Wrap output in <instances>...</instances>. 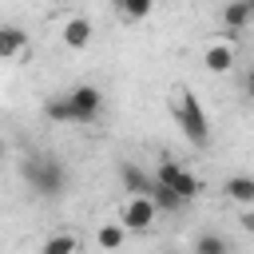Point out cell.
I'll return each mask as SVG.
<instances>
[{
	"mask_svg": "<svg viewBox=\"0 0 254 254\" xmlns=\"http://www.w3.org/2000/svg\"><path fill=\"white\" fill-rule=\"evenodd\" d=\"M246 4H250V8H254V0H246Z\"/></svg>",
	"mask_w": 254,
	"mask_h": 254,
	"instance_id": "44dd1931",
	"label": "cell"
},
{
	"mask_svg": "<svg viewBox=\"0 0 254 254\" xmlns=\"http://www.w3.org/2000/svg\"><path fill=\"white\" fill-rule=\"evenodd\" d=\"M155 183H163V187L179 190V194H183V202H190V198H198V194H202V179H198V175H190L187 167H179L175 159H163V163H159Z\"/></svg>",
	"mask_w": 254,
	"mask_h": 254,
	"instance_id": "3957f363",
	"label": "cell"
},
{
	"mask_svg": "<svg viewBox=\"0 0 254 254\" xmlns=\"http://www.w3.org/2000/svg\"><path fill=\"white\" fill-rule=\"evenodd\" d=\"M202 64H206V71L222 75V71H230V67H234V48H230V44H222V40H214V44L202 52Z\"/></svg>",
	"mask_w": 254,
	"mask_h": 254,
	"instance_id": "30bf717a",
	"label": "cell"
},
{
	"mask_svg": "<svg viewBox=\"0 0 254 254\" xmlns=\"http://www.w3.org/2000/svg\"><path fill=\"white\" fill-rule=\"evenodd\" d=\"M151 202L159 206V214H175V210H183V194H179V190H171V187H163V183H155Z\"/></svg>",
	"mask_w": 254,
	"mask_h": 254,
	"instance_id": "9a60e30c",
	"label": "cell"
},
{
	"mask_svg": "<svg viewBox=\"0 0 254 254\" xmlns=\"http://www.w3.org/2000/svg\"><path fill=\"white\" fill-rule=\"evenodd\" d=\"M190 254H234V250H230V238H222V234L206 230V234H198V238H194V250H190Z\"/></svg>",
	"mask_w": 254,
	"mask_h": 254,
	"instance_id": "2e32d148",
	"label": "cell"
},
{
	"mask_svg": "<svg viewBox=\"0 0 254 254\" xmlns=\"http://www.w3.org/2000/svg\"><path fill=\"white\" fill-rule=\"evenodd\" d=\"M254 20V8L246 4V0H230L226 8H222V28H226V36H234V32H242L246 24Z\"/></svg>",
	"mask_w": 254,
	"mask_h": 254,
	"instance_id": "9c48e42d",
	"label": "cell"
},
{
	"mask_svg": "<svg viewBox=\"0 0 254 254\" xmlns=\"http://www.w3.org/2000/svg\"><path fill=\"white\" fill-rule=\"evenodd\" d=\"M175 119H179L183 135L190 139V147H206L210 143V119H206V111H202L194 91H187V87L175 91Z\"/></svg>",
	"mask_w": 254,
	"mask_h": 254,
	"instance_id": "7a4b0ae2",
	"label": "cell"
},
{
	"mask_svg": "<svg viewBox=\"0 0 254 254\" xmlns=\"http://www.w3.org/2000/svg\"><path fill=\"white\" fill-rule=\"evenodd\" d=\"M28 48V32L20 24H0V60H16Z\"/></svg>",
	"mask_w": 254,
	"mask_h": 254,
	"instance_id": "ba28073f",
	"label": "cell"
},
{
	"mask_svg": "<svg viewBox=\"0 0 254 254\" xmlns=\"http://www.w3.org/2000/svg\"><path fill=\"white\" fill-rule=\"evenodd\" d=\"M222 194L230 202H238V206H254V179L250 175H230L222 183Z\"/></svg>",
	"mask_w": 254,
	"mask_h": 254,
	"instance_id": "8fae6325",
	"label": "cell"
},
{
	"mask_svg": "<svg viewBox=\"0 0 254 254\" xmlns=\"http://www.w3.org/2000/svg\"><path fill=\"white\" fill-rule=\"evenodd\" d=\"M155 218H159V206L151 202V198H143V194H127L123 198V206H119V222H123V230H151L155 226Z\"/></svg>",
	"mask_w": 254,
	"mask_h": 254,
	"instance_id": "277c9868",
	"label": "cell"
},
{
	"mask_svg": "<svg viewBox=\"0 0 254 254\" xmlns=\"http://www.w3.org/2000/svg\"><path fill=\"white\" fill-rule=\"evenodd\" d=\"M246 91H250V95H254V71H250V79H246Z\"/></svg>",
	"mask_w": 254,
	"mask_h": 254,
	"instance_id": "d6986e66",
	"label": "cell"
},
{
	"mask_svg": "<svg viewBox=\"0 0 254 254\" xmlns=\"http://www.w3.org/2000/svg\"><path fill=\"white\" fill-rule=\"evenodd\" d=\"M67 95H71V107H75L79 127H87V123H95V119H99V111H103V91H99V87L79 83V87H71Z\"/></svg>",
	"mask_w": 254,
	"mask_h": 254,
	"instance_id": "5b68a950",
	"label": "cell"
},
{
	"mask_svg": "<svg viewBox=\"0 0 254 254\" xmlns=\"http://www.w3.org/2000/svg\"><path fill=\"white\" fill-rule=\"evenodd\" d=\"M75 250H79L75 234H52V238L40 246V254H75Z\"/></svg>",
	"mask_w": 254,
	"mask_h": 254,
	"instance_id": "e0dca14e",
	"label": "cell"
},
{
	"mask_svg": "<svg viewBox=\"0 0 254 254\" xmlns=\"http://www.w3.org/2000/svg\"><path fill=\"white\" fill-rule=\"evenodd\" d=\"M238 226H242L246 234H254V206H246V210L238 214Z\"/></svg>",
	"mask_w": 254,
	"mask_h": 254,
	"instance_id": "ac0fdd59",
	"label": "cell"
},
{
	"mask_svg": "<svg viewBox=\"0 0 254 254\" xmlns=\"http://www.w3.org/2000/svg\"><path fill=\"white\" fill-rule=\"evenodd\" d=\"M64 48H71V52H83L87 44H91V36H95V28H91V20L87 16H71V20H64Z\"/></svg>",
	"mask_w": 254,
	"mask_h": 254,
	"instance_id": "52a82bcc",
	"label": "cell"
},
{
	"mask_svg": "<svg viewBox=\"0 0 254 254\" xmlns=\"http://www.w3.org/2000/svg\"><path fill=\"white\" fill-rule=\"evenodd\" d=\"M111 8H115V16H119L123 24H139V20L151 16L155 0H111Z\"/></svg>",
	"mask_w": 254,
	"mask_h": 254,
	"instance_id": "4fadbf2b",
	"label": "cell"
},
{
	"mask_svg": "<svg viewBox=\"0 0 254 254\" xmlns=\"http://www.w3.org/2000/svg\"><path fill=\"white\" fill-rule=\"evenodd\" d=\"M0 159H4V139H0Z\"/></svg>",
	"mask_w": 254,
	"mask_h": 254,
	"instance_id": "ffe728a7",
	"label": "cell"
},
{
	"mask_svg": "<svg viewBox=\"0 0 254 254\" xmlns=\"http://www.w3.org/2000/svg\"><path fill=\"white\" fill-rule=\"evenodd\" d=\"M44 115H48L52 123H75V127H79V119H75V107H71V95H67V91H60V95H48V103H44Z\"/></svg>",
	"mask_w": 254,
	"mask_h": 254,
	"instance_id": "7c38bea8",
	"label": "cell"
},
{
	"mask_svg": "<svg viewBox=\"0 0 254 254\" xmlns=\"http://www.w3.org/2000/svg\"><path fill=\"white\" fill-rule=\"evenodd\" d=\"M119 183L127 194H143V198H151L155 190V175H147L139 163H119Z\"/></svg>",
	"mask_w": 254,
	"mask_h": 254,
	"instance_id": "8992f818",
	"label": "cell"
},
{
	"mask_svg": "<svg viewBox=\"0 0 254 254\" xmlns=\"http://www.w3.org/2000/svg\"><path fill=\"white\" fill-rule=\"evenodd\" d=\"M123 238H127L123 222H103V226L95 230V246H99V250H107V254H111V250H119V246H123Z\"/></svg>",
	"mask_w": 254,
	"mask_h": 254,
	"instance_id": "5bb4252c",
	"label": "cell"
},
{
	"mask_svg": "<svg viewBox=\"0 0 254 254\" xmlns=\"http://www.w3.org/2000/svg\"><path fill=\"white\" fill-rule=\"evenodd\" d=\"M20 179H24V183L32 187V194H40V198H60V194L67 190V183H71L67 167H64L56 155H44V151L20 159Z\"/></svg>",
	"mask_w": 254,
	"mask_h": 254,
	"instance_id": "6da1fadb",
	"label": "cell"
}]
</instances>
